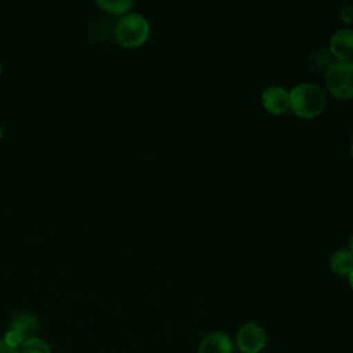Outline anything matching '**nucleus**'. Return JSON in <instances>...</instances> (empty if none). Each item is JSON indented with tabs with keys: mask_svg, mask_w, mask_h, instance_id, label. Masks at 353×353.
<instances>
[{
	"mask_svg": "<svg viewBox=\"0 0 353 353\" xmlns=\"http://www.w3.org/2000/svg\"><path fill=\"white\" fill-rule=\"evenodd\" d=\"M331 269L341 276H349L353 270V252L347 248L336 250L330 259Z\"/></svg>",
	"mask_w": 353,
	"mask_h": 353,
	"instance_id": "nucleus-9",
	"label": "nucleus"
},
{
	"mask_svg": "<svg viewBox=\"0 0 353 353\" xmlns=\"http://www.w3.org/2000/svg\"><path fill=\"white\" fill-rule=\"evenodd\" d=\"M331 52L341 61L353 58V29H339L330 40Z\"/></svg>",
	"mask_w": 353,
	"mask_h": 353,
	"instance_id": "nucleus-6",
	"label": "nucleus"
},
{
	"mask_svg": "<svg viewBox=\"0 0 353 353\" xmlns=\"http://www.w3.org/2000/svg\"><path fill=\"white\" fill-rule=\"evenodd\" d=\"M341 18L343 21H350L353 18V7L352 6H345L341 10Z\"/></svg>",
	"mask_w": 353,
	"mask_h": 353,
	"instance_id": "nucleus-13",
	"label": "nucleus"
},
{
	"mask_svg": "<svg viewBox=\"0 0 353 353\" xmlns=\"http://www.w3.org/2000/svg\"><path fill=\"white\" fill-rule=\"evenodd\" d=\"M352 153H353V137H352Z\"/></svg>",
	"mask_w": 353,
	"mask_h": 353,
	"instance_id": "nucleus-17",
	"label": "nucleus"
},
{
	"mask_svg": "<svg viewBox=\"0 0 353 353\" xmlns=\"http://www.w3.org/2000/svg\"><path fill=\"white\" fill-rule=\"evenodd\" d=\"M0 353H19V350L15 347H10L4 341H0Z\"/></svg>",
	"mask_w": 353,
	"mask_h": 353,
	"instance_id": "nucleus-14",
	"label": "nucleus"
},
{
	"mask_svg": "<svg viewBox=\"0 0 353 353\" xmlns=\"http://www.w3.org/2000/svg\"><path fill=\"white\" fill-rule=\"evenodd\" d=\"M199 353H233V342L228 334H207L199 343Z\"/></svg>",
	"mask_w": 353,
	"mask_h": 353,
	"instance_id": "nucleus-7",
	"label": "nucleus"
},
{
	"mask_svg": "<svg viewBox=\"0 0 353 353\" xmlns=\"http://www.w3.org/2000/svg\"><path fill=\"white\" fill-rule=\"evenodd\" d=\"M0 74H1V63H0Z\"/></svg>",
	"mask_w": 353,
	"mask_h": 353,
	"instance_id": "nucleus-19",
	"label": "nucleus"
},
{
	"mask_svg": "<svg viewBox=\"0 0 353 353\" xmlns=\"http://www.w3.org/2000/svg\"><path fill=\"white\" fill-rule=\"evenodd\" d=\"M325 85L336 98L353 97V61H335L325 70Z\"/></svg>",
	"mask_w": 353,
	"mask_h": 353,
	"instance_id": "nucleus-3",
	"label": "nucleus"
},
{
	"mask_svg": "<svg viewBox=\"0 0 353 353\" xmlns=\"http://www.w3.org/2000/svg\"><path fill=\"white\" fill-rule=\"evenodd\" d=\"M97 4L110 14H127L134 6L132 0H98Z\"/></svg>",
	"mask_w": 353,
	"mask_h": 353,
	"instance_id": "nucleus-10",
	"label": "nucleus"
},
{
	"mask_svg": "<svg viewBox=\"0 0 353 353\" xmlns=\"http://www.w3.org/2000/svg\"><path fill=\"white\" fill-rule=\"evenodd\" d=\"M349 281H350V285H352V288H353V270H352V273L349 274Z\"/></svg>",
	"mask_w": 353,
	"mask_h": 353,
	"instance_id": "nucleus-15",
	"label": "nucleus"
},
{
	"mask_svg": "<svg viewBox=\"0 0 353 353\" xmlns=\"http://www.w3.org/2000/svg\"><path fill=\"white\" fill-rule=\"evenodd\" d=\"M236 345L241 353H258L266 345V332L256 323H245L237 330Z\"/></svg>",
	"mask_w": 353,
	"mask_h": 353,
	"instance_id": "nucleus-4",
	"label": "nucleus"
},
{
	"mask_svg": "<svg viewBox=\"0 0 353 353\" xmlns=\"http://www.w3.org/2000/svg\"><path fill=\"white\" fill-rule=\"evenodd\" d=\"M10 330L18 331L25 339L34 338L40 331V323L37 317L32 313L23 312L15 316L10 323Z\"/></svg>",
	"mask_w": 353,
	"mask_h": 353,
	"instance_id": "nucleus-8",
	"label": "nucleus"
},
{
	"mask_svg": "<svg viewBox=\"0 0 353 353\" xmlns=\"http://www.w3.org/2000/svg\"><path fill=\"white\" fill-rule=\"evenodd\" d=\"M149 22L138 12L124 14L116 23L114 34L117 41L124 47H138L149 36Z\"/></svg>",
	"mask_w": 353,
	"mask_h": 353,
	"instance_id": "nucleus-2",
	"label": "nucleus"
},
{
	"mask_svg": "<svg viewBox=\"0 0 353 353\" xmlns=\"http://www.w3.org/2000/svg\"><path fill=\"white\" fill-rule=\"evenodd\" d=\"M350 251L353 252V234H352V239H350Z\"/></svg>",
	"mask_w": 353,
	"mask_h": 353,
	"instance_id": "nucleus-16",
	"label": "nucleus"
},
{
	"mask_svg": "<svg viewBox=\"0 0 353 353\" xmlns=\"http://www.w3.org/2000/svg\"><path fill=\"white\" fill-rule=\"evenodd\" d=\"M1 132H3V131H1V125H0V138H1Z\"/></svg>",
	"mask_w": 353,
	"mask_h": 353,
	"instance_id": "nucleus-18",
	"label": "nucleus"
},
{
	"mask_svg": "<svg viewBox=\"0 0 353 353\" xmlns=\"http://www.w3.org/2000/svg\"><path fill=\"white\" fill-rule=\"evenodd\" d=\"M19 353H51V349L47 342L34 336V338L25 339L22 342V347Z\"/></svg>",
	"mask_w": 353,
	"mask_h": 353,
	"instance_id": "nucleus-11",
	"label": "nucleus"
},
{
	"mask_svg": "<svg viewBox=\"0 0 353 353\" xmlns=\"http://www.w3.org/2000/svg\"><path fill=\"white\" fill-rule=\"evenodd\" d=\"M262 103L272 113H284L290 106V92L281 85H269L262 92Z\"/></svg>",
	"mask_w": 353,
	"mask_h": 353,
	"instance_id": "nucleus-5",
	"label": "nucleus"
},
{
	"mask_svg": "<svg viewBox=\"0 0 353 353\" xmlns=\"http://www.w3.org/2000/svg\"><path fill=\"white\" fill-rule=\"evenodd\" d=\"M240 353H241V352H240Z\"/></svg>",
	"mask_w": 353,
	"mask_h": 353,
	"instance_id": "nucleus-20",
	"label": "nucleus"
},
{
	"mask_svg": "<svg viewBox=\"0 0 353 353\" xmlns=\"http://www.w3.org/2000/svg\"><path fill=\"white\" fill-rule=\"evenodd\" d=\"M10 347H15L18 349L19 345H22V342L25 341V338L15 330H8L7 334L4 335V339H3Z\"/></svg>",
	"mask_w": 353,
	"mask_h": 353,
	"instance_id": "nucleus-12",
	"label": "nucleus"
},
{
	"mask_svg": "<svg viewBox=\"0 0 353 353\" xmlns=\"http://www.w3.org/2000/svg\"><path fill=\"white\" fill-rule=\"evenodd\" d=\"M327 103L324 90L312 81L296 84L290 92V106L302 117H313L319 114Z\"/></svg>",
	"mask_w": 353,
	"mask_h": 353,
	"instance_id": "nucleus-1",
	"label": "nucleus"
}]
</instances>
